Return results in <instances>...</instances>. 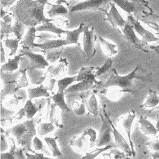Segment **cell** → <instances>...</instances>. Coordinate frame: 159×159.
<instances>
[{
    "label": "cell",
    "instance_id": "obj_27",
    "mask_svg": "<svg viewBox=\"0 0 159 159\" xmlns=\"http://www.w3.org/2000/svg\"><path fill=\"white\" fill-rule=\"evenodd\" d=\"M28 94L30 99L39 98L41 97H51L50 94L48 93V90L44 88V85L41 84L39 87L34 88H29L28 89Z\"/></svg>",
    "mask_w": 159,
    "mask_h": 159
},
{
    "label": "cell",
    "instance_id": "obj_58",
    "mask_svg": "<svg viewBox=\"0 0 159 159\" xmlns=\"http://www.w3.org/2000/svg\"><path fill=\"white\" fill-rule=\"evenodd\" d=\"M37 1L39 2H41V3H44V4H45V5L48 4V5H50V4H51V3L49 2V0H37Z\"/></svg>",
    "mask_w": 159,
    "mask_h": 159
},
{
    "label": "cell",
    "instance_id": "obj_40",
    "mask_svg": "<svg viewBox=\"0 0 159 159\" xmlns=\"http://www.w3.org/2000/svg\"><path fill=\"white\" fill-rule=\"evenodd\" d=\"M86 107L88 108V110L90 114L93 116H97L98 114V104L97 98L95 97V94H93L90 98L86 104Z\"/></svg>",
    "mask_w": 159,
    "mask_h": 159
},
{
    "label": "cell",
    "instance_id": "obj_17",
    "mask_svg": "<svg viewBox=\"0 0 159 159\" xmlns=\"http://www.w3.org/2000/svg\"><path fill=\"white\" fill-rule=\"evenodd\" d=\"M68 45L65 40L46 39L43 43H35V48H39L42 50H47L53 48H57Z\"/></svg>",
    "mask_w": 159,
    "mask_h": 159
},
{
    "label": "cell",
    "instance_id": "obj_11",
    "mask_svg": "<svg viewBox=\"0 0 159 159\" xmlns=\"http://www.w3.org/2000/svg\"><path fill=\"white\" fill-rule=\"evenodd\" d=\"M104 116L108 119V120L110 122L112 127V133H113V135L115 138V142H116L117 148L122 149L124 152H125L126 153H127L130 157L131 156L133 157V153H132V151L130 145L128 143L127 141H126L125 138L120 134V132L116 129L113 123H112V121L110 120V119L108 117L107 114L106 113L104 110Z\"/></svg>",
    "mask_w": 159,
    "mask_h": 159
},
{
    "label": "cell",
    "instance_id": "obj_37",
    "mask_svg": "<svg viewBox=\"0 0 159 159\" xmlns=\"http://www.w3.org/2000/svg\"><path fill=\"white\" fill-rule=\"evenodd\" d=\"M35 70H27V75L30 78V80L33 85H39L43 84L46 79V75L44 74L43 76L37 75L35 72Z\"/></svg>",
    "mask_w": 159,
    "mask_h": 159
},
{
    "label": "cell",
    "instance_id": "obj_15",
    "mask_svg": "<svg viewBox=\"0 0 159 159\" xmlns=\"http://www.w3.org/2000/svg\"><path fill=\"white\" fill-rule=\"evenodd\" d=\"M48 107L47 111L49 114V121L50 123L54 124L58 128H63V125L61 123V116L60 111L57 106L54 102L52 103L50 102V98H48Z\"/></svg>",
    "mask_w": 159,
    "mask_h": 159
},
{
    "label": "cell",
    "instance_id": "obj_49",
    "mask_svg": "<svg viewBox=\"0 0 159 159\" xmlns=\"http://www.w3.org/2000/svg\"><path fill=\"white\" fill-rule=\"evenodd\" d=\"M25 156L27 157V158H29V159H49L48 157H44L43 153H35V152H34V155L29 154L26 152Z\"/></svg>",
    "mask_w": 159,
    "mask_h": 159
},
{
    "label": "cell",
    "instance_id": "obj_1",
    "mask_svg": "<svg viewBox=\"0 0 159 159\" xmlns=\"http://www.w3.org/2000/svg\"><path fill=\"white\" fill-rule=\"evenodd\" d=\"M135 80L152 82V73L142 69L140 65H137L130 73L126 76L119 75L116 70L113 69L103 76V80H101V83L96 86L95 90L98 92L110 87H117L124 92L133 94L136 93V88L134 84Z\"/></svg>",
    "mask_w": 159,
    "mask_h": 159
},
{
    "label": "cell",
    "instance_id": "obj_36",
    "mask_svg": "<svg viewBox=\"0 0 159 159\" xmlns=\"http://www.w3.org/2000/svg\"><path fill=\"white\" fill-rule=\"evenodd\" d=\"M55 126L52 123H40L37 127L38 134L41 136H45L54 130Z\"/></svg>",
    "mask_w": 159,
    "mask_h": 159
},
{
    "label": "cell",
    "instance_id": "obj_52",
    "mask_svg": "<svg viewBox=\"0 0 159 159\" xmlns=\"http://www.w3.org/2000/svg\"><path fill=\"white\" fill-rule=\"evenodd\" d=\"M25 116H26V114H25L24 108H23L20 110V111L18 112V113L15 116H13L12 118L17 119V120H20V119H22Z\"/></svg>",
    "mask_w": 159,
    "mask_h": 159
},
{
    "label": "cell",
    "instance_id": "obj_25",
    "mask_svg": "<svg viewBox=\"0 0 159 159\" xmlns=\"http://www.w3.org/2000/svg\"><path fill=\"white\" fill-rule=\"evenodd\" d=\"M28 131V129L27 127V125H26L25 122L14 126V127H12L7 131V134H8L9 133H11L16 138V140L18 142Z\"/></svg>",
    "mask_w": 159,
    "mask_h": 159
},
{
    "label": "cell",
    "instance_id": "obj_50",
    "mask_svg": "<svg viewBox=\"0 0 159 159\" xmlns=\"http://www.w3.org/2000/svg\"><path fill=\"white\" fill-rule=\"evenodd\" d=\"M12 153H13V154H14L15 158H20V159L25 158V157L24 155V151L22 149L16 148L15 149V151L12 152Z\"/></svg>",
    "mask_w": 159,
    "mask_h": 159
},
{
    "label": "cell",
    "instance_id": "obj_7",
    "mask_svg": "<svg viewBox=\"0 0 159 159\" xmlns=\"http://www.w3.org/2000/svg\"><path fill=\"white\" fill-rule=\"evenodd\" d=\"M106 117V116H105ZM102 125L101 129L99 133V136L96 141L95 146L97 148H101L102 146H106L110 144L111 142V135L112 127L108 121V119L106 117V119L104 117L102 114H101Z\"/></svg>",
    "mask_w": 159,
    "mask_h": 159
},
{
    "label": "cell",
    "instance_id": "obj_55",
    "mask_svg": "<svg viewBox=\"0 0 159 159\" xmlns=\"http://www.w3.org/2000/svg\"><path fill=\"white\" fill-rule=\"evenodd\" d=\"M5 53L4 50V48L3 46V43L2 41H1V55H0V57H1V59H0V61H1V63H4L5 62Z\"/></svg>",
    "mask_w": 159,
    "mask_h": 159
},
{
    "label": "cell",
    "instance_id": "obj_2",
    "mask_svg": "<svg viewBox=\"0 0 159 159\" xmlns=\"http://www.w3.org/2000/svg\"><path fill=\"white\" fill-rule=\"evenodd\" d=\"M45 5L37 0H19L10 11L15 21L21 22L29 28L52 20L44 16Z\"/></svg>",
    "mask_w": 159,
    "mask_h": 159
},
{
    "label": "cell",
    "instance_id": "obj_12",
    "mask_svg": "<svg viewBox=\"0 0 159 159\" xmlns=\"http://www.w3.org/2000/svg\"><path fill=\"white\" fill-rule=\"evenodd\" d=\"M68 68L69 61L67 58H61L57 65L49 66L45 74L47 78L58 77L63 75L66 72H67Z\"/></svg>",
    "mask_w": 159,
    "mask_h": 159
},
{
    "label": "cell",
    "instance_id": "obj_38",
    "mask_svg": "<svg viewBox=\"0 0 159 159\" xmlns=\"http://www.w3.org/2000/svg\"><path fill=\"white\" fill-rule=\"evenodd\" d=\"M20 40L16 39H7L4 40L5 45L7 48L11 50V53L9 54V56H15L18 48Z\"/></svg>",
    "mask_w": 159,
    "mask_h": 159
},
{
    "label": "cell",
    "instance_id": "obj_28",
    "mask_svg": "<svg viewBox=\"0 0 159 159\" xmlns=\"http://www.w3.org/2000/svg\"><path fill=\"white\" fill-rule=\"evenodd\" d=\"M96 68L93 67H82L79 71L78 75H77V82H81L84 80L89 79L93 80H97L96 77L93 73V71Z\"/></svg>",
    "mask_w": 159,
    "mask_h": 159
},
{
    "label": "cell",
    "instance_id": "obj_43",
    "mask_svg": "<svg viewBox=\"0 0 159 159\" xmlns=\"http://www.w3.org/2000/svg\"><path fill=\"white\" fill-rule=\"evenodd\" d=\"M148 146L154 151L153 153L151 154V157L155 159H159V140H154L147 143Z\"/></svg>",
    "mask_w": 159,
    "mask_h": 159
},
{
    "label": "cell",
    "instance_id": "obj_20",
    "mask_svg": "<svg viewBox=\"0 0 159 159\" xmlns=\"http://www.w3.org/2000/svg\"><path fill=\"white\" fill-rule=\"evenodd\" d=\"M139 123L140 124V130L144 135H154L156 136L158 133V131L156 127L152 124L149 120L142 116H140L139 119Z\"/></svg>",
    "mask_w": 159,
    "mask_h": 159
},
{
    "label": "cell",
    "instance_id": "obj_16",
    "mask_svg": "<svg viewBox=\"0 0 159 159\" xmlns=\"http://www.w3.org/2000/svg\"><path fill=\"white\" fill-rule=\"evenodd\" d=\"M37 28L35 27H31L28 28V30L23 38L21 42V44L23 48L33 49L35 48V43H34L35 39L37 37L36 32Z\"/></svg>",
    "mask_w": 159,
    "mask_h": 159
},
{
    "label": "cell",
    "instance_id": "obj_53",
    "mask_svg": "<svg viewBox=\"0 0 159 159\" xmlns=\"http://www.w3.org/2000/svg\"><path fill=\"white\" fill-rule=\"evenodd\" d=\"M1 159H15V155L12 152H8V153H3L1 152V155H0Z\"/></svg>",
    "mask_w": 159,
    "mask_h": 159
},
{
    "label": "cell",
    "instance_id": "obj_57",
    "mask_svg": "<svg viewBox=\"0 0 159 159\" xmlns=\"http://www.w3.org/2000/svg\"><path fill=\"white\" fill-rule=\"evenodd\" d=\"M150 48L159 54V44L158 46H150Z\"/></svg>",
    "mask_w": 159,
    "mask_h": 159
},
{
    "label": "cell",
    "instance_id": "obj_5",
    "mask_svg": "<svg viewBox=\"0 0 159 159\" xmlns=\"http://www.w3.org/2000/svg\"><path fill=\"white\" fill-rule=\"evenodd\" d=\"M111 1L112 0H85L75 5H69L68 9L70 12L84 10L101 11L106 12L109 9Z\"/></svg>",
    "mask_w": 159,
    "mask_h": 159
},
{
    "label": "cell",
    "instance_id": "obj_26",
    "mask_svg": "<svg viewBox=\"0 0 159 159\" xmlns=\"http://www.w3.org/2000/svg\"><path fill=\"white\" fill-rule=\"evenodd\" d=\"M57 139H58V136H56L54 138L46 137L44 138V141L46 142V143H47L50 150L52 152L53 157H57L58 158H61L63 157V155L57 147Z\"/></svg>",
    "mask_w": 159,
    "mask_h": 159
},
{
    "label": "cell",
    "instance_id": "obj_29",
    "mask_svg": "<svg viewBox=\"0 0 159 159\" xmlns=\"http://www.w3.org/2000/svg\"><path fill=\"white\" fill-rule=\"evenodd\" d=\"M63 50L64 47L62 46V47L57 48L43 50V52L45 57H46V60L50 63H55L60 58Z\"/></svg>",
    "mask_w": 159,
    "mask_h": 159
},
{
    "label": "cell",
    "instance_id": "obj_42",
    "mask_svg": "<svg viewBox=\"0 0 159 159\" xmlns=\"http://www.w3.org/2000/svg\"><path fill=\"white\" fill-rule=\"evenodd\" d=\"M20 72L22 74V76L19 80L17 81V85L16 88V92L22 88H25L29 86V82L28 80V75H27V70H21L20 69Z\"/></svg>",
    "mask_w": 159,
    "mask_h": 159
},
{
    "label": "cell",
    "instance_id": "obj_46",
    "mask_svg": "<svg viewBox=\"0 0 159 159\" xmlns=\"http://www.w3.org/2000/svg\"><path fill=\"white\" fill-rule=\"evenodd\" d=\"M12 27L11 24H7L4 22L2 20H1V35H7L12 32Z\"/></svg>",
    "mask_w": 159,
    "mask_h": 159
},
{
    "label": "cell",
    "instance_id": "obj_21",
    "mask_svg": "<svg viewBox=\"0 0 159 159\" xmlns=\"http://www.w3.org/2000/svg\"><path fill=\"white\" fill-rule=\"evenodd\" d=\"M36 28L37 31H46L54 33V34L57 35L59 37H61V34H65L66 31L57 27L55 24L52 22H48L42 24L41 25H38L37 27H36Z\"/></svg>",
    "mask_w": 159,
    "mask_h": 159
},
{
    "label": "cell",
    "instance_id": "obj_23",
    "mask_svg": "<svg viewBox=\"0 0 159 159\" xmlns=\"http://www.w3.org/2000/svg\"><path fill=\"white\" fill-rule=\"evenodd\" d=\"M98 39L101 44L102 50L106 55L111 57L117 54L118 50L117 45L109 43L101 36L98 35Z\"/></svg>",
    "mask_w": 159,
    "mask_h": 159
},
{
    "label": "cell",
    "instance_id": "obj_45",
    "mask_svg": "<svg viewBox=\"0 0 159 159\" xmlns=\"http://www.w3.org/2000/svg\"><path fill=\"white\" fill-rule=\"evenodd\" d=\"M86 134L89 137V142H90V148H92L94 147L97 141V132L96 131L93 129L92 128H88L85 130Z\"/></svg>",
    "mask_w": 159,
    "mask_h": 159
},
{
    "label": "cell",
    "instance_id": "obj_24",
    "mask_svg": "<svg viewBox=\"0 0 159 159\" xmlns=\"http://www.w3.org/2000/svg\"><path fill=\"white\" fill-rule=\"evenodd\" d=\"M17 81L7 80L3 84V88L1 91V102L2 103L3 99L8 95L15 94L16 93V88Z\"/></svg>",
    "mask_w": 159,
    "mask_h": 159
},
{
    "label": "cell",
    "instance_id": "obj_6",
    "mask_svg": "<svg viewBox=\"0 0 159 159\" xmlns=\"http://www.w3.org/2000/svg\"><path fill=\"white\" fill-rule=\"evenodd\" d=\"M20 52L28 59L29 61L26 66V70L44 69L46 67L50 66L48 61L43 55L35 54L30 50L25 48H22Z\"/></svg>",
    "mask_w": 159,
    "mask_h": 159
},
{
    "label": "cell",
    "instance_id": "obj_13",
    "mask_svg": "<svg viewBox=\"0 0 159 159\" xmlns=\"http://www.w3.org/2000/svg\"><path fill=\"white\" fill-rule=\"evenodd\" d=\"M101 83V81L85 79L79 82L77 84L72 85L65 91V94H69L72 93L88 91L91 89H95L96 86Z\"/></svg>",
    "mask_w": 159,
    "mask_h": 159
},
{
    "label": "cell",
    "instance_id": "obj_3",
    "mask_svg": "<svg viewBox=\"0 0 159 159\" xmlns=\"http://www.w3.org/2000/svg\"><path fill=\"white\" fill-rule=\"evenodd\" d=\"M83 36V44L82 54L86 61H89L94 57L97 52L95 43L98 35L95 34L94 28L85 25Z\"/></svg>",
    "mask_w": 159,
    "mask_h": 159
},
{
    "label": "cell",
    "instance_id": "obj_18",
    "mask_svg": "<svg viewBox=\"0 0 159 159\" xmlns=\"http://www.w3.org/2000/svg\"><path fill=\"white\" fill-rule=\"evenodd\" d=\"M84 28H85V24L84 23H81L79 26V28L75 30L65 31V34L67 35V38H66L65 40L66 41V42L68 43V44H75L79 46H81L80 43H78V40H79L80 35L82 33H84Z\"/></svg>",
    "mask_w": 159,
    "mask_h": 159
},
{
    "label": "cell",
    "instance_id": "obj_35",
    "mask_svg": "<svg viewBox=\"0 0 159 159\" xmlns=\"http://www.w3.org/2000/svg\"><path fill=\"white\" fill-rule=\"evenodd\" d=\"M24 108L25 111L26 117L28 119H31L39 110V107H37L35 104L33 103L31 99L26 101Z\"/></svg>",
    "mask_w": 159,
    "mask_h": 159
},
{
    "label": "cell",
    "instance_id": "obj_30",
    "mask_svg": "<svg viewBox=\"0 0 159 159\" xmlns=\"http://www.w3.org/2000/svg\"><path fill=\"white\" fill-rule=\"evenodd\" d=\"M51 9L48 11V15L50 18H53L59 15H66L69 12V9L63 5L51 3Z\"/></svg>",
    "mask_w": 159,
    "mask_h": 159
},
{
    "label": "cell",
    "instance_id": "obj_41",
    "mask_svg": "<svg viewBox=\"0 0 159 159\" xmlns=\"http://www.w3.org/2000/svg\"><path fill=\"white\" fill-rule=\"evenodd\" d=\"M26 26L19 21H15L14 25L12 27V32L14 33L16 38L20 40H22V36L24 35L25 29Z\"/></svg>",
    "mask_w": 159,
    "mask_h": 159
},
{
    "label": "cell",
    "instance_id": "obj_4",
    "mask_svg": "<svg viewBox=\"0 0 159 159\" xmlns=\"http://www.w3.org/2000/svg\"><path fill=\"white\" fill-rule=\"evenodd\" d=\"M112 2L129 15L140 16L139 18L143 16L145 9H149V3L145 0H112Z\"/></svg>",
    "mask_w": 159,
    "mask_h": 159
},
{
    "label": "cell",
    "instance_id": "obj_54",
    "mask_svg": "<svg viewBox=\"0 0 159 159\" xmlns=\"http://www.w3.org/2000/svg\"><path fill=\"white\" fill-rule=\"evenodd\" d=\"M16 0H1V6L3 7H9Z\"/></svg>",
    "mask_w": 159,
    "mask_h": 159
},
{
    "label": "cell",
    "instance_id": "obj_44",
    "mask_svg": "<svg viewBox=\"0 0 159 159\" xmlns=\"http://www.w3.org/2000/svg\"><path fill=\"white\" fill-rule=\"evenodd\" d=\"M72 108L74 109V112L77 116H84L85 114V108L84 103L79 104L77 102H75L72 104Z\"/></svg>",
    "mask_w": 159,
    "mask_h": 159
},
{
    "label": "cell",
    "instance_id": "obj_14",
    "mask_svg": "<svg viewBox=\"0 0 159 159\" xmlns=\"http://www.w3.org/2000/svg\"><path fill=\"white\" fill-rule=\"evenodd\" d=\"M135 117H136V112L134 110H132L129 112L127 117L125 119H124L122 121V127H123V129L125 130L126 134H127V135L129 143H130V145L131 147L134 157L136 156V152L134 151V144H133V142H132V138H131V131H132V123H133V122H134Z\"/></svg>",
    "mask_w": 159,
    "mask_h": 159
},
{
    "label": "cell",
    "instance_id": "obj_9",
    "mask_svg": "<svg viewBox=\"0 0 159 159\" xmlns=\"http://www.w3.org/2000/svg\"><path fill=\"white\" fill-rule=\"evenodd\" d=\"M127 22L133 27L134 31L137 34L142 37L143 41L145 43L155 42L158 41L159 40L158 38L156 37L153 34H152L149 31L145 29L141 25L140 22L138 21V20L136 19L134 16H132V15H129L128 16Z\"/></svg>",
    "mask_w": 159,
    "mask_h": 159
},
{
    "label": "cell",
    "instance_id": "obj_32",
    "mask_svg": "<svg viewBox=\"0 0 159 159\" xmlns=\"http://www.w3.org/2000/svg\"><path fill=\"white\" fill-rule=\"evenodd\" d=\"M159 104V96L157 95L155 91L150 89L149 91V96L145 102L141 105L140 108H153Z\"/></svg>",
    "mask_w": 159,
    "mask_h": 159
},
{
    "label": "cell",
    "instance_id": "obj_19",
    "mask_svg": "<svg viewBox=\"0 0 159 159\" xmlns=\"http://www.w3.org/2000/svg\"><path fill=\"white\" fill-rule=\"evenodd\" d=\"M24 55L23 54H21L20 53L19 55L15 56V57L13 59L9 58L7 62L2 65L1 70H0L1 74L4 72H12L15 70L18 69L19 62L20 61L22 57H24Z\"/></svg>",
    "mask_w": 159,
    "mask_h": 159
},
{
    "label": "cell",
    "instance_id": "obj_22",
    "mask_svg": "<svg viewBox=\"0 0 159 159\" xmlns=\"http://www.w3.org/2000/svg\"><path fill=\"white\" fill-rule=\"evenodd\" d=\"M88 135L86 134V132L85 130L84 133L80 137L75 136L72 138L70 140L69 145L71 147L75 148L78 150L85 151L86 149H87L88 145V142L86 141V137Z\"/></svg>",
    "mask_w": 159,
    "mask_h": 159
},
{
    "label": "cell",
    "instance_id": "obj_33",
    "mask_svg": "<svg viewBox=\"0 0 159 159\" xmlns=\"http://www.w3.org/2000/svg\"><path fill=\"white\" fill-rule=\"evenodd\" d=\"M75 82H77V76L66 77L59 80L57 81L58 85L57 92H65V91L69 88V86L70 85H71L72 83H74Z\"/></svg>",
    "mask_w": 159,
    "mask_h": 159
},
{
    "label": "cell",
    "instance_id": "obj_56",
    "mask_svg": "<svg viewBox=\"0 0 159 159\" xmlns=\"http://www.w3.org/2000/svg\"><path fill=\"white\" fill-rule=\"evenodd\" d=\"M50 1H51V0H50ZM52 2L53 3V4L61 5L62 3H65V4L67 5L68 7L70 5L67 0H52Z\"/></svg>",
    "mask_w": 159,
    "mask_h": 159
},
{
    "label": "cell",
    "instance_id": "obj_59",
    "mask_svg": "<svg viewBox=\"0 0 159 159\" xmlns=\"http://www.w3.org/2000/svg\"><path fill=\"white\" fill-rule=\"evenodd\" d=\"M156 129H157V131H158V132H159V119H158V121H157V122Z\"/></svg>",
    "mask_w": 159,
    "mask_h": 159
},
{
    "label": "cell",
    "instance_id": "obj_8",
    "mask_svg": "<svg viewBox=\"0 0 159 159\" xmlns=\"http://www.w3.org/2000/svg\"><path fill=\"white\" fill-rule=\"evenodd\" d=\"M121 31L125 39L134 48L141 50L145 52H149L148 50L144 48V46L147 44V43H145L143 41V40H140L137 37L135 33L136 31L129 23L127 22L125 27L121 29Z\"/></svg>",
    "mask_w": 159,
    "mask_h": 159
},
{
    "label": "cell",
    "instance_id": "obj_34",
    "mask_svg": "<svg viewBox=\"0 0 159 159\" xmlns=\"http://www.w3.org/2000/svg\"><path fill=\"white\" fill-rule=\"evenodd\" d=\"M113 65V59L111 57L108 58L105 63L100 68H96V71L94 72L95 76L96 78H101V76H104L107 75L109 72V70L111 67Z\"/></svg>",
    "mask_w": 159,
    "mask_h": 159
},
{
    "label": "cell",
    "instance_id": "obj_47",
    "mask_svg": "<svg viewBox=\"0 0 159 159\" xmlns=\"http://www.w3.org/2000/svg\"><path fill=\"white\" fill-rule=\"evenodd\" d=\"M47 79H46V84L44 85V88L47 89L48 91H53V89H54L55 84L57 82L56 79L53 78H46Z\"/></svg>",
    "mask_w": 159,
    "mask_h": 159
},
{
    "label": "cell",
    "instance_id": "obj_51",
    "mask_svg": "<svg viewBox=\"0 0 159 159\" xmlns=\"http://www.w3.org/2000/svg\"><path fill=\"white\" fill-rule=\"evenodd\" d=\"M7 149H8V143L6 141L5 137L4 136V135L2 134V135H1V152L5 151Z\"/></svg>",
    "mask_w": 159,
    "mask_h": 159
},
{
    "label": "cell",
    "instance_id": "obj_10",
    "mask_svg": "<svg viewBox=\"0 0 159 159\" xmlns=\"http://www.w3.org/2000/svg\"><path fill=\"white\" fill-rule=\"evenodd\" d=\"M105 14L107 17L105 19L106 20L108 21L114 28L123 29L125 27V24H127V21L125 20L124 18L120 15V13L119 12L114 3H111L109 11L106 12Z\"/></svg>",
    "mask_w": 159,
    "mask_h": 159
},
{
    "label": "cell",
    "instance_id": "obj_31",
    "mask_svg": "<svg viewBox=\"0 0 159 159\" xmlns=\"http://www.w3.org/2000/svg\"><path fill=\"white\" fill-rule=\"evenodd\" d=\"M65 93L64 92H57V94H55L51 97V98L52 99L53 102H54L57 107L60 108L62 111L70 112L71 110L69 108L67 103L65 101Z\"/></svg>",
    "mask_w": 159,
    "mask_h": 159
},
{
    "label": "cell",
    "instance_id": "obj_39",
    "mask_svg": "<svg viewBox=\"0 0 159 159\" xmlns=\"http://www.w3.org/2000/svg\"><path fill=\"white\" fill-rule=\"evenodd\" d=\"M113 148H117L116 146L114 145H111L109 144L108 145H106L105 147L104 148H97L93 151H92L89 153H86V155L82 157L83 159H93L95 158L98 155H100L101 153H103L104 151H107L108 149H110Z\"/></svg>",
    "mask_w": 159,
    "mask_h": 159
},
{
    "label": "cell",
    "instance_id": "obj_48",
    "mask_svg": "<svg viewBox=\"0 0 159 159\" xmlns=\"http://www.w3.org/2000/svg\"><path fill=\"white\" fill-rule=\"evenodd\" d=\"M33 143H34V148L35 149V150L43 151L44 145L38 137H37V136L34 137V140H33Z\"/></svg>",
    "mask_w": 159,
    "mask_h": 159
}]
</instances>
